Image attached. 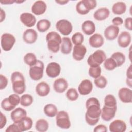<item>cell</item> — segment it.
Listing matches in <instances>:
<instances>
[{
	"label": "cell",
	"mask_w": 132,
	"mask_h": 132,
	"mask_svg": "<svg viewBox=\"0 0 132 132\" xmlns=\"http://www.w3.org/2000/svg\"><path fill=\"white\" fill-rule=\"evenodd\" d=\"M87 111L85 120L87 123L93 126L97 124L100 120L101 113L100 104L98 100L95 97H90L86 102Z\"/></svg>",
	"instance_id": "cell-1"
},
{
	"label": "cell",
	"mask_w": 132,
	"mask_h": 132,
	"mask_svg": "<svg viewBox=\"0 0 132 132\" xmlns=\"http://www.w3.org/2000/svg\"><path fill=\"white\" fill-rule=\"evenodd\" d=\"M13 91L18 94H23L26 89L25 80L23 75L19 72H14L11 75Z\"/></svg>",
	"instance_id": "cell-2"
},
{
	"label": "cell",
	"mask_w": 132,
	"mask_h": 132,
	"mask_svg": "<svg viewBox=\"0 0 132 132\" xmlns=\"http://www.w3.org/2000/svg\"><path fill=\"white\" fill-rule=\"evenodd\" d=\"M61 37L58 33L55 31H51L46 36L47 48L53 53H57L61 43Z\"/></svg>",
	"instance_id": "cell-3"
},
{
	"label": "cell",
	"mask_w": 132,
	"mask_h": 132,
	"mask_svg": "<svg viewBox=\"0 0 132 132\" xmlns=\"http://www.w3.org/2000/svg\"><path fill=\"white\" fill-rule=\"evenodd\" d=\"M106 59V55L105 52L101 50H97L89 56L87 62L90 67H96L100 66Z\"/></svg>",
	"instance_id": "cell-4"
},
{
	"label": "cell",
	"mask_w": 132,
	"mask_h": 132,
	"mask_svg": "<svg viewBox=\"0 0 132 132\" xmlns=\"http://www.w3.org/2000/svg\"><path fill=\"white\" fill-rule=\"evenodd\" d=\"M43 62L40 60H38L37 63L34 65L30 67L29 71V76L34 80H39L43 77Z\"/></svg>",
	"instance_id": "cell-5"
},
{
	"label": "cell",
	"mask_w": 132,
	"mask_h": 132,
	"mask_svg": "<svg viewBox=\"0 0 132 132\" xmlns=\"http://www.w3.org/2000/svg\"><path fill=\"white\" fill-rule=\"evenodd\" d=\"M56 125L62 129H69L71 126V122L68 113L64 111H58L56 114Z\"/></svg>",
	"instance_id": "cell-6"
},
{
	"label": "cell",
	"mask_w": 132,
	"mask_h": 132,
	"mask_svg": "<svg viewBox=\"0 0 132 132\" xmlns=\"http://www.w3.org/2000/svg\"><path fill=\"white\" fill-rule=\"evenodd\" d=\"M15 38L13 35L9 33L3 34L1 38V44L2 48L5 51H9L13 47Z\"/></svg>",
	"instance_id": "cell-7"
},
{
	"label": "cell",
	"mask_w": 132,
	"mask_h": 132,
	"mask_svg": "<svg viewBox=\"0 0 132 132\" xmlns=\"http://www.w3.org/2000/svg\"><path fill=\"white\" fill-rule=\"evenodd\" d=\"M56 27L57 30L64 36L69 35L73 30L72 23L65 19L58 21L56 24Z\"/></svg>",
	"instance_id": "cell-8"
},
{
	"label": "cell",
	"mask_w": 132,
	"mask_h": 132,
	"mask_svg": "<svg viewBox=\"0 0 132 132\" xmlns=\"http://www.w3.org/2000/svg\"><path fill=\"white\" fill-rule=\"evenodd\" d=\"M116 111L117 106L109 107L104 105L101 109V118L105 121H109L114 117Z\"/></svg>",
	"instance_id": "cell-9"
},
{
	"label": "cell",
	"mask_w": 132,
	"mask_h": 132,
	"mask_svg": "<svg viewBox=\"0 0 132 132\" xmlns=\"http://www.w3.org/2000/svg\"><path fill=\"white\" fill-rule=\"evenodd\" d=\"M60 65L57 62H52L48 63L46 68V73L51 78H55L60 73Z\"/></svg>",
	"instance_id": "cell-10"
},
{
	"label": "cell",
	"mask_w": 132,
	"mask_h": 132,
	"mask_svg": "<svg viewBox=\"0 0 132 132\" xmlns=\"http://www.w3.org/2000/svg\"><path fill=\"white\" fill-rule=\"evenodd\" d=\"M119 32V27L113 25H111L108 26L105 29L104 36L107 40L109 41H112L118 37Z\"/></svg>",
	"instance_id": "cell-11"
},
{
	"label": "cell",
	"mask_w": 132,
	"mask_h": 132,
	"mask_svg": "<svg viewBox=\"0 0 132 132\" xmlns=\"http://www.w3.org/2000/svg\"><path fill=\"white\" fill-rule=\"evenodd\" d=\"M93 89L92 82L89 79L83 80L78 87L79 93L82 95H86L90 93Z\"/></svg>",
	"instance_id": "cell-12"
},
{
	"label": "cell",
	"mask_w": 132,
	"mask_h": 132,
	"mask_svg": "<svg viewBox=\"0 0 132 132\" xmlns=\"http://www.w3.org/2000/svg\"><path fill=\"white\" fill-rule=\"evenodd\" d=\"M120 100L124 103H130L132 102V91L128 88H122L118 92Z\"/></svg>",
	"instance_id": "cell-13"
},
{
	"label": "cell",
	"mask_w": 132,
	"mask_h": 132,
	"mask_svg": "<svg viewBox=\"0 0 132 132\" xmlns=\"http://www.w3.org/2000/svg\"><path fill=\"white\" fill-rule=\"evenodd\" d=\"M86 52L87 48L84 45H76L73 48L72 56L75 60L80 61L84 59Z\"/></svg>",
	"instance_id": "cell-14"
},
{
	"label": "cell",
	"mask_w": 132,
	"mask_h": 132,
	"mask_svg": "<svg viewBox=\"0 0 132 132\" xmlns=\"http://www.w3.org/2000/svg\"><path fill=\"white\" fill-rule=\"evenodd\" d=\"M21 22L28 27L34 26L36 23V17L31 13L25 12L21 14L20 17Z\"/></svg>",
	"instance_id": "cell-15"
},
{
	"label": "cell",
	"mask_w": 132,
	"mask_h": 132,
	"mask_svg": "<svg viewBox=\"0 0 132 132\" xmlns=\"http://www.w3.org/2000/svg\"><path fill=\"white\" fill-rule=\"evenodd\" d=\"M131 40V35L127 31H122L118 37V43L119 45L123 48L127 47L130 43Z\"/></svg>",
	"instance_id": "cell-16"
},
{
	"label": "cell",
	"mask_w": 132,
	"mask_h": 132,
	"mask_svg": "<svg viewBox=\"0 0 132 132\" xmlns=\"http://www.w3.org/2000/svg\"><path fill=\"white\" fill-rule=\"evenodd\" d=\"M109 129L111 132H124L126 129V125L123 121L118 119L110 124Z\"/></svg>",
	"instance_id": "cell-17"
},
{
	"label": "cell",
	"mask_w": 132,
	"mask_h": 132,
	"mask_svg": "<svg viewBox=\"0 0 132 132\" xmlns=\"http://www.w3.org/2000/svg\"><path fill=\"white\" fill-rule=\"evenodd\" d=\"M47 6L43 1H36L31 7L32 12L37 15L43 14L46 10Z\"/></svg>",
	"instance_id": "cell-18"
},
{
	"label": "cell",
	"mask_w": 132,
	"mask_h": 132,
	"mask_svg": "<svg viewBox=\"0 0 132 132\" xmlns=\"http://www.w3.org/2000/svg\"><path fill=\"white\" fill-rule=\"evenodd\" d=\"M38 38V34L33 29H27L23 33V39L25 42L28 44L35 43Z\"/></svg>",
	"instance_id": "cell-19"
},
{
	"label": "cell",
	"mask_w": 132,
	"mask_h": 132,
	"mask_svg": "<svg viewBox=\"0 0 132 132\" xmlns=\"http://www.w3.org/2000/svg\"><path fill=\"white\" fill-rule=\"evenodd\" d=\"M27 116L26 110L21 107H18L13 110L10 114V117L14 123L20 122Z\"/></svg>",
	"instance_id": "cell-20"
},
{
	"label": "cell",
	"mask_w": 132,
	"mask_h": 132,
	"mask_svg": "<svg viewBox=\"0 0 132 132\" xmlns=\"http://www.w3.org/2000/svg\"><path fill=\"white\" fill-rule=\"evenodd\" d=\"M68 87L67 81L63 78H59L56 79L53 84L54 90L59 93L64 92Z\"/></svg>",
	"instance_id": "cell-21"
},
{
	"label": "cell",
	"mask_w": 132,
	"mask_h": 132,
	"mask_svg": "<svg viewBox=\"0 0 132 132\" xmlns=\"http://www.w3.org/2000/svg\"><path fill=\"white\" fill-rule=\"evenodd\" d=\"M89 42L91 47L94 48H99L104 44V39L101 34L96 33L89 38Z\"/></svg>",
	"instance_id": "cell-22"
},
{
	"label": "cell",
	"mask_w": 132,
	"mask_h": 132,
	"mask_svg": "<svg viewBox=\"0 0 132 132\" xmlns=\"http://www.w3.org/2000/svg\"><path fill=\"white\" fill-rule=\"evenodd\" d=\"M37 94L40 96H45L50 92V87L47 83L45 81H41L37 84L36 87Z\"/></svg>",
	"instance_id": "cell-23"
},
{
	"label": "cell",
	"mask_w": 132,
	"mask_h": 132,
	"mask_svg": "<svg viewBox=\"0 0 132 132\" xmlns=\"http://www.w3.org/2000/svg\"><path fill=\"white\" fill-rule=\"evenodd\" d=\"M73 47V45L71 39L69 37H63L61 39L60 44V51L63 54H69L71 53Z\"/></svg>",
	"instance_id": "cell-24"
},
{
	"label": "cell",
	"mask_w": 132,
	"mask_h": 132,
	"mask_svg": "<svg viewBox=\"0 0 132 132\" xmlns=\"http://www.w3.org/2000/svg\"><path fill=\"white\" fill-rule=\"evenodd\" d=\"M110 14L109 10L106 7H102L96 10L94 14V18L97 21H103L106 20Z\"/></svg>",
	"instance_id": "cell-25"
},
{
	"label": "cell",
	"mask_w": 132,
	"mask_h": 132,
	"mask_svg": "<svg viewBox=\"0 0 132 132\" xmlns=\"http://www.w3.org/2000/svg\"><path fill=\"white\" fill-rule=\"evenodd\" d=\"M20 127L21 132L25 131L31 129L32 126V120L31 118L28 117H26L21 120L20 122L16 123Z\"/></svg>",
	"instance_id": "cell-26"
},
{
	"label": "cell",
	"mask_w": 132,
	"mask_h": 132,
	"mask_svg": "<svg viewBox=\"0 0 132 132\" xmlns=\"http://www.w3.org/2000/svg\"><path fill=\"white\" fill-rule=\"evenodd\" d=\"M81 29L84 34L87 35H91L95 31V25L92 21L87 20L82 23Z\"/></svg>",
	"instance_id": "cell-27"
},
{
	"label": "cell",
	"mask_w": 132,
	"mask_h": 132,
	"mask_svg": "<svg viewBox=\"0 0 132 132\" xmlns=\"http://www.w3.org/2000/svg\"><path fill=\"white\" fill-rule=\"evenodd\" d=\"M126 10V4L122 2H118L114 4L112 7V12L117 15H121L125 13Z\"/></svg>",
	"instance_id": "cell-28"
},
{
	"label": "cell",
	"mask_w": 132,
	"mask_h": 132,
	"mask_svg": "<svg viewBox=\"0 0 132 132\" xmlns=\"http://www.w3.org/2000/svg\"><path fill=\"white\" fill-rule=\"evenodd\" d=\"M43 111L44 114L47 117H54L57 114L58 109L55 105L48 104L44 107Z\"/></svg>",
	"instance_id": "cell-29"
},
{
	"label": "cell",
	"mask_w": 132,
	"mask_h": 132,
	"mask_svg": "<svg viewBox=\"0 0 132 132\" xmlns=\"http://www.w3.org/2000/svg\"><path fill=\"white\" fill-rule=\"evenodd\" d=\"M37 28L40 32H44L51 27V22L47 19H41L37 24Z\"/></svg>",
	"instance_id": "cell-30"
},
{
	"label": "cell",
	"mask_w": 132,
	"mask_h": 132,
	"mask_svg": "<svg viewBox=\"0 0 132 132\" xmlns=\"http://www.w3.org/2000/svg\"><path fill=\"white\" fill-rule=\"evenodd\" d=\"M49 127L48 123V122L44 119H41L38 120L35 125V128L36 129L40 132H44L48 130Z\"/></svg>",
	"instance_id": "cell-31"
},
{
	"label": "cell",
	"mask_w": 132,
	"mask_h": 132,
	"mask_svg": "<svg viewBox=\"0 0 132 132\" xmlns=\"http://www.w3.org/2000/svg\"><path fill=\"white\" fill-rule=\"evenodd\" d=\"M111 58L113 59L117 63V67H119L122 66L125 61V57L123 53L117 52L112 54L111 56Z\"/></svg>",
	"instance_id": "cell-32"
},
{
	"label": "cell",
	"mask_w": 132,
	"mask_h": 132,
	"mask_svg": "<svg viewBox=\"0 0 132 132\" xmlns=\"http://www.w3.org/2000/svg\"><path fill=\"white\" fill-rule=\"evenodd\" d=\"M37 60L36 55L32 53H28L24 57V62L30 67L34 65Z\"/></svg>",
	"instance_id": "cell-33"
},
{
	"label": "cell",
	"mask_w": 132,
	"mask_h": 132,
	"mask_svg": "<svg viewBox=\"0 0 132 132\" xmlns=\"http://www.w3.org/2000/svg\"><path fill=\"white\" fill-rule=\"evenodd\" d=\"M34 99L30 94H25L21 97L20 104L22 106L28 107L30 106L33 103Z\"/></svg>",
	"instance_id": "cell-34"
},
{
	"label": "cell",
	"mask_w": 132,
	"mask_h": 132,
	"mask_svg": "<svg viewBox=\"0 0 132 132\" xmlns=\"http://www.w3.org/2000/svg\"><path fill=\"white\" fill-rule=\"evenodd\" d=\"M94 82L97 88L103 89L106 87L107 84V80L105 76L101 75L98 77L94 79Z\"/></svg>",
	"instance_id": "cell-35"
},
{
	"label": "cell",
	"mask_w": 132,
	"mask_h": 132,
	"mask_svg": "<svg viewBox=\"0 0 132 132\" xmlns=\"http://www.w3.org/2000/svg\"><path fill=\"white\" fill-rule=\"evenodd\" d=\"M76 11L81 15H85L89 12V10L85 5L82 0L78 2L76 5Z\"/></svg>",
	"instance_id": "cell-36"
},
{
	"label": "cell",
	"mask_w": 132,
	"mask_h": 132,
	"mask_svg": "<svg viewBox=\"0 0 132 132\" xmlns=\"http://www.w3.org/2000/svg\"><path fill=\"white\" fill-rule=\"evenodd\" d=\"M104 66L105 68L108 71L113 70L117 67V63L114 60L110 57L106 59L104 62Z\"/></svg>",
	"instance_id": "cell-37"
},
{
	"label": "cell",
	"mask_w": 132,
	"mask_h": 132,
	"mask_svg": "<svg viewBox=\"0 0 132 132\" xmlns=\"http://www.w3.org/2000/svg\"><path fill=\"white\" fill-rule=\"evenodd\" d=\"M104 105L107 106L116 107L117 100L113 95L108 94L105 96L104 98Z\"/></svg>",
	"instance_id": "cell-38"
},
{
	"label": "cell",
	"mask_w": 132,
	"mask_h": 132,
	"mask_svg": "<svg viewBox=\"0 0 132 132\" xmlns=\"http://www.w3.org/2000/svg\"><path fill=\"white\" fill-rule=\"evenodd\" d=\"M78 93L77 90L74 88H70L66 92V96L67 98L71 101H76L78 97Z\"/></svg>",
	"instance_id": "cell-39"
},
{
	"label": "cell",
	"mask_w": 132,
	"mask_h": 132,
	"mask_svg": "<svg viewBox=\"0 0 132 132\" xmlns=\"http://www.w3.org/2000/svg\"><path fill=\"white\" fill-rule=\"evenodd\" d=\"M72 41L75 45L81 44L84 42V35L80 32H75L72 37Z\"/></svg>",
	"instance_id": "cell-40"
},
{
	"label": "cell",
	"mask_w": 132,
	"mask_h": 132,
	"mask_svg": "<svg viewBox=\"0 0 132 132\" xmlns=\"http://www.w3.org/2000/svg\"><path fill=\"white\" fill-rule=\"evenodd\" d=\"M89 74L91 77L95 79L98 77L101 74V68L100 66L90 67L89 69Z\"/></svg>",
	"instance_id": "cell-41"
},
{
	"label": "cell",
	"mask_w": 132,
	"mask_h": 132,
	"mask_svg": "<svg viewBox=\"0 0 132 132\" xmlns=\"http://www.w3.org/2000/svg\"><path fill=\"white\" fill-rule=\"evenodd\" d=\"M8 99L9 103L15 107L16 106H18L19 104V103H20L21 98L16 93L12 94L10 95L8 97Z\"/></svg>",
	"instance_id": "cell-42"
},
{
	"label": "cell",
	"mask_w": 132,
	"mask_h": 132,
	"mask_svg": "<svg viewBox=\"0 0 132 132\" xmlns=\"http://www.w3.org/2000/svg\"><path fill=\"white\" fill-rule=\"evenodd\" d=\"M1 107L2 108L7 111H11L13 110L15 107L12 106L9 102L8 97L4 98L1 102Z\"/></svg>",
	"instance_id": "cell-43"
},
{
	"label": "cell",
	"mask_w": 132,
	"mask_h": 132,
	"mask_svg": "<svg viewBox=\"0 0 132 132\" xmlns=\"http://www.w3.org/2000/svg\"><path fill=\"white\" fill-rule=\"evenodd\" d=\"M127 78L126 82L127 86L130 88L132 87V71H131V64L129 65L126 71Z\"/></svg>",
	"instance_id": "cell-44"
},
{
	"label": "cell",
	"mask_w": 132,
	"mask_h": 132,
	"mask_svg": "<svg viewBox=\"0 0 132 132\" xmlns=\"http://www.w3.org/2000/svg\"><path fill=\"white\" fill-rule=\"evenodd\" d=\"M87 8L90 11L96 7L97 2L94 0H83Z\"/></svg>",
	"instance_id": "cell-45"
},
{
	"label": "cell",
	"mask_w": 132,
	"mask_h": 132,
	"mask_svg": "<svg viewBox=\"0 0 132 132\" xmlns=\"http://www.w3.org/2000/svg\"><path fill=\"white\" fill-rule=\"evenodd\" d=\"M6 132H21V130L20 129L19 126L18 124L16 123H14L11 125H10L6 129Z\"/></svg>",
	"instance_id": "cell-46"
},
{
	"label": "cell",
	"mask_w": 132,
	"mask_h": 132,
	"mask_svg": "<svg viewBox=\"0 0 132 132\" xmlns=\"http://www.w3.org/2000/svg\"><path fill=\"white\" fill-rule=\"evenodd\" d=\"M8 79L7 78L2 75H0V90H3L8 85Z\"/></svg>",
	"instance_id": "cell-47"
},
{
	"label": "cell",
	"mask_w": 132,
	"mask_h": 132,
	"mask_svg": "<svg viewBox=\"0 0 132 132\" xmlns=\"http://www.w3.org/2000/svg\"><path fill=\"white\" fill-rule=\"evenodd\" d=\"M131 22H132V18L131 17H128V18H126L124 21V26H125V28L129 30H132Z\"/></svg>",
	"instance_id": "cell-48"
},
{
	"label": "cell",
	"mask_w": 132,
	"mask_h": 132,
	"mask_svg": "<svg viewBox=\"0 0 132 132\" xmlns=\"http://www.w3.org/2000/svg\"><path fill=\"white\" fill-rule=\"evenodd\" d=\"M107 131V127L103 124H100L94 127L93 131L94 132H106Z\"/></svg>",
	"instance_id": "cell-49"
},
{
	"label": "cell",
	"mask_w": 132,
	"mask_h": 132,
	"mask_svg": "<svg viewBox=\"0 0 132 132\" xmlns=\"http://www.w3.org/2000/svg\"><path fill=\"white\" fill-rule=\"evenodd\" d=\"M112 23L113 25L118 26V25H121L123 23V20L120 16H117L112 19Z\"/></svg>",
	"instance_id": "cell-50"
},
{
	"label": "cell",
	"mask_w": 132,
	"mask_h": 132,
	"mask_svg": "<svg viewBox=\"0 0 132 132\" xmlns=\"http://www.w3.org/2000/svg\"><path fill=\"white\" fill-rule=\"evenodd\" d=\"M1 120H0V128L2 129L7 123V118L5 114L1 112Z\"/></svg>",
	"instance_id": "cell-51"
},
{
	"label": "cell",
	"mask_w": 132,
	"mask_h": 132,
	"mask_svg": "<svg viewBox=\"0 0 132 132\" xmlns=\"http://www.w3.org/2000/svg\"><path fill=\"white\" fill-rule=\"evenodd\" d=\"M0 3L3 5H10L14 3H15V1H12V0H4V1H1Z\"/></svg>",
	"instance_id": "cell-52"
},
{
	"label": "cell",
	"mask_w": 132,
	"mask_h": 132,
	"mask_svg": "<svg viewBox=\"0 0 132 132\" xmlns=\"http://www.w3.org/2000/svg\"><path fill=\"white\" fill-rule=\"evenodd\" d=\"M6 14L5 11H4L2 9H1V22H2L5 19Z\"/></svg>",
	"instance_id": "cell-53"
},
{
	"label": "cell",
	"mask_w": 132,
	"mask_h": 132,
	"mask_svg": "<svg viewBox=\"0 0 132 132\" xmlns=\"http://www.w3.org/2000/svg\"><path fill=\"white\" fill-rule=\"evenodd\" d=\"M55 2L59 4V5H65V4H66L67 3H68L69 2V1H61V0H59V1H56Z\"/></svg>",
	"instance_id": "cell-54"
},
{
	"label": "cell",
	"mask_w": 132,
	"mask_h": 132,
	"mask_svg": "<svg viewBox=\"0 0 132 132\" xmlns=\"http://www.w3.org/2000/svg\"><path fill=\"white\" fill-rule=\"evenodd\" d=\"M25 1H15V3H23Z\"/></svg>",
	"instance_id": "cell-55"
}]
</instances>
